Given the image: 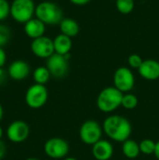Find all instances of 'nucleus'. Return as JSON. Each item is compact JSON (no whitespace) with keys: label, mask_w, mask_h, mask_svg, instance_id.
<instances>
[{"label":"nucleus","mask_w":159,"mask_h":160,"mask_svg":"<svg viewBox=\"0 0 159 160\" xmlns=\"http://www.w3.org/2000/svg\"><path fill=\"white\" fill-rule=\"evenodd\" d=\"M6 145H5V143L2 142V141H0V160L3 159V158L5 157V155H6Z\"/></svg>","instance_id":"nucleus-27"},{"label":"nucleus","mask_w":159,"mask_h":160,"mask_svg":"<svg viewBox=\"0 0 159 160\" xmlns=\"http://www.w3.org/2000/svg\"><path fill=\"white\" fill-rule=\"evenodd\" d=\"M7 61V54L2 47H0V68H3Z\"/></svg>","instance_id":"nucleus-26"},{"label":"nucleus","mask_w":159,"mask_h":160,"mask_svg":"<svg viewBox=\"0 0 159 160\" xmlns=\"http://www.w3.org/2000/svg\"><path fill=\"white\" fill-rule=\"evenodd\" d=\"M25 160H39V159H37V158H26Z\"/></svg>","instance_id":"nucleus-34"},{"label":"nucleus","mask_w":159,"mask_h":160,"mask_svg":"<svg viewBox=\"0 0 159 160\" xmlns=\"http://www.w3.org/2000/svg\"><path fill=\"white\" fill-rule=\"evenodd\" d=\"M35 14L45 24H59L63 20V11L60 7L50 1H44L36 6Z\"/></svg>","instance_id":"nucleus-3"},{"label":"nucleus","mask_w":159,"mask_h":160,"mask_svg":"<svg viewBox=\"0 0 159 160\" xmlns=\"http://www.w3.org/2000/svg\"><path fill=\"white\" fill-rule=\"evenodd\" d=\"M154 155L159 160V141L157 142V144H156V150H155V154Z\"/></svg>","instance_id":"nucleus-30"},{"label":"nucleus","mask_w":159,"mask_h":160,"mask_svg":"<svg viewBox=\"0 0 159 160\" xmlns=\"http://www.w3.org/2000/svg\"><path fill=\"white\" fill-rule=\"evenodd\" d=\"M138 70L140 75L147 81H156L159 79V62L155 59L143 60Z\"/></svg>","instance_id":"nucleus-13"},{"label":"nucleus","mask_w":159,"mask_h":160,"mask_svg":"<svg viewBox=\"0 0 159 160\" xmlns=\"http://www.w3.org/2000/svg\"><path fill=\"white\" fill-rule=\"evenodd\" d=\"M71 3H73L74 5H77V6H83V5H86L88 4L91 0H69Z\"/></svg>","instance_id":"nucleus-28"},{"label":"nucleus","mask_w":159,"mask_h":160,"mask_svg":"<svg viewBox=\"0 0 159 160\" xmlns=\"http://www.w3.org/2000/svg\"><path fill=\"white\" fill-rule=\"evenodd\" d=\"M29 73L30 67L23 60L13 61L7 68L8 76L14 81H22L28 77Z\"/></svg>","instance_id":"nucleus-12"},{"label":"nucleus","mask_w":159,"mask_h":160,"mask_svg":"<svg viewBox=\"0 0 159 160\" xmlns=\"http://www.w3.org/2000/svg\"><path fill=\"white\" fill-rule=\"evenodd\" d=\"M53 46H54V52L61 55H67L69 53L71 48H72V40L71 38L60 34L55 37L53 39Z\"/></svg>","instance_id":"nucleus-16"},{"label":"nucleus","mask_w":159,"mask_h":160,"mask_svg":"<svg viewBox=\"0 0 159 160\" xmlns=\"http://www.w3.org/2000/svg\"><path fill=\"white\" fill-rule=\"evenodd\" d=\"M103 128L95 120L85 121L80 128L79 136L81 141L87 145H94L101 140Z\"/></svg>","instance_id":"nucleus-6"},{"label":"nucleus","mask_w":159,"mask_h":160,"mask_svg":"<svg viewBox=\"0 0 159 160\" xmlns=\"http://www.w3.org/2000/svg\"><path fill=\"white\" fill-rule=\"evenodd\" d=\"M10 14V5L7 0H0V21L5 20Z\"/></svg>","instance_id":"nucleus-24"},{"label":"nucleus","mask_w":159,"mask_h":160,"mask_svg":"<svg viewBox=\"0 0 159 160\" xmlns=\"http://www.w3.org/2000/svg\"><path fill=\"white\" fill-rule=\"evenodd\" d=\"M64 160H77L76 158H64Z\"/></svg>","instance_id":"nucleus-33"},{"label":"nucleus","mask_w":159,"mask_h":160,"mask_svg":"<svg viewBox=\"0 0 159 160\" xmlns=\"http://www.w3.org/2000/svg\"><path fill=\"white\" fill-rule=\"evenodd\" d=\"M134 7V0H116V8L122 14H128L132 12Z\"/></svg>","instance_id":"nucleus-20"},{"label":"nucleus","mask_w":159,"mask_h":160,"mask_svg":"<svg viewBox=\"0 0 159 160\" xmlns=\"http://www.w3.org/2000/svg\"><path fill=\"white\" fill-rule=\"evenodd\" d=\"M24 32L29 38H31L33 39L40 38V37L44 36L45 23L42 22L37 18H36V19L32 18L27 22L24 23Z\"/></svg>","instance_id":"nucleus-15"},{"label":"nucleus","mask_w":159,"mask_h":160,"mask_svg":"<svg viewBox=\"0 0 159 160\" xmlns=\"http://www.w3.org/2000/svg\"><path fill=\"white\" fill-rule=\"evenodd\" d=\"M3 116H4V110H3L2 105L0 104V122H1L2 119H3Z\"/></svg>","instance_id":"nucleus-31"},{"label":"nucleus","mask_w":159,"mask_h":160,"mask_svg":"<svg viewBox=\"0 0 159 160\" xmlns=\"http://www.w3.org/2000/svg\"><path fill=\"white\" fill-rule=\"evenodd\" d=\"M67 55H61L54 52L52 56L47 59L46 67L49 69L52 76L57 79L65 77L68 71Z\"/></svg>","instance_id":"nucleus-10"},{"label":"nucleus","mask_w":159,"mask_h":160,"mask_svg":"<svg viewBox=\"0 0 159 160\" xmlns=\"http://www.w3.org/2000/svg\"><path fill=\"white\" fill-rule=\"evenodd\" d=\"M124 93L114 86H109L100 91L97 98V106L99 111L110 113L122 106Z\"/></svg>","instance_id":"nucleus-2"},{"label":"nucleus","mask_w":159,"mask_h":160,"mask_svg":"<svg viewBox=\"0 0 159 160\" xmlns=\"http://www.w3.org/2000/svg\"><path fill=\"white\" fill-rule=\"evenodd\" d=\"M51 76L52 75L47 67H38L34 70L33 73V79L35 81V83L42 85H45L49 82Z\"/></svg>","instance_id":"nucleus-19"},{"label":"nucleus","mask_w":159,"mask_h":160,"mask_svg":"<svg viewBox=\"0 0 159 160\" xmlns=\"http://www.w3.org/2000/svg\"><path fill=\"white\" fill-rule=\"evenodd\" d=\"M102 128L111 140L117 142H124L128 140L132 133L130 122L120 115L108 116L103 122Z\"/></svg>","instance_id":"nucleus-1"},{"label":"nucleus","mask_w":159,"mask_h":160,"mask_svg":"<svg viewBox=\"0 0 159 160\" xmlns=\"http://www.w3.org/2000/svg\"><path fill=\"white\" fill-rule=\"evenodd\" d=\"M156 144H157V142H155L154 141H152L150 139H145V140L142 141L140 142L141 153H142L146 156H150V155L155 154Z\"/></svg>","instance_id":"nucleus-22"},{"label":"nucleus","mask_w":159,"mask_h":160,"mask_svg":"<svg viewBox=\"0 0 159 160\" xmlns=\"http://www.w3.org/2000/svg\"><path fill=\"white\" fill-rule=\"evenodd\" d=\"M10 36V29L5 24H0V47L5 46L9 41Z\"/></svg>","instance_id":"nucleus-23"},{"label":"nucleus","mask_w":159,"mask_h":160,"mask_svg":"<svg viewBox=\"0 0 159 160\" xmlns=\"http://www.w3.org/2000/svg\"><path fill=\"white\" fill-rule=\"evenodd\" d=\"M48 90L45 85L35 83L31 85L25 93L26 105L34 110L42 108L48 100Z\"/></svg>","instance_id":"nucleus-5"},{"label":"nucleus","mask_w":159,"mask_h":160,"mask_svg":"<svg viewBox=\"0 0 159 160\" xmlns=\"http://www.w3.org/2000/svg\"><path fill=\"white\" fill-rule=\"evenodd\" d=\"M3 134H4V131H3L2 127L0 126V141H1V139H2V137H3Z\"/></svg>","instance_id":"nucleus-32"},{"label":"nucleus","mask_w":159,"mask_h":160,"mask_svg":"<svg viewBox=\"0 0 159 160\" xmlns=\"http://www.w3.org/2000/svg\"><path fill=\"white\" fill-rule=\"evenodd\" d=\"M122 151L123 154L125 155L126 158L133 159L139 157L141 154V149H140V143L136 142L133 140H127L123 142L122 145Z\"/></svg>","instance_id":"nucleus-18"},{"label":"nucleus","mask_w":159,"mask_h":160,"mask_svg":"<svg viewBox=\"0 0 159 160\" xmlns=\"http://www.w3.org/2000/svg\"><path fill=\"white\" fill-rule=\"evenodd\" d=\"M31 51L37 57L48 59L55 52L53 40L45 36L35 38L31 43Z\"/></svg>","instance_id":"nucleus-11"},{"label":"nucleus","mask_w":159,"mask_h":160,"mask_svg":"<svg viewBox=\"0 0 159 160\" xmlns=\"http://www.w3.org/2000/svg\"><path fill=\"white\" fill-rule=\"evenodd\" d=\"M6 80V72L3 68H0V84L3 83Z\"/></svg>","instance_id":"nucleus-29"},{"label":"nucleus","mask_w":159,"mask_h":160,"mask_svg":"<svg viewBox=\"0 0 159 160\" xmlns=\"http://www.w3.org/2000/svg\"><path fill=\"white\" fill-rule=\"evenodd\" d=\"M44 152L47 157L53 159L66 158L69 152V145L62 138H51L44 144Z\"/></svg>","instance_id":"nucleus-7"},{"label":"nucleus","mask_w":159,"mask_h":160,"mask_svg":"<svg viewBox=\"0 0 159 160\" xmlns=\"http://www.w3.org/2000/svg\"><path fill=\"white\" fill-rule=\"evenodd\" d=\"M61 34L66 35L69 38L76 37L80 32V26L78 22L70 18H65L59 23Z\"/></svg>","instance_id":"nucleus-17"},{"label":"nucleus","mask_w":159,"mask_h":160,"mask_svg":"<svg viewBox=\"0 0 159 160\" xmlns=\"http://www.w3.org/2000/svg\"><path fill=\"white\" fill-rule=\"evenodd\" d=\"M127 61H128V65H129L132 68H137V69L140 68V67L142 66V62H143L142 58L139 54H136V53L131 54V55L128 57Z\"/></svg>","instance_id":"nucleus-25"},{"label":"nucleus","mask_w":159,"mask_h":160,"mask_svg":"<svg viewBox=\"0 0 159 160\" xmlns=\"http://www.w3.org/2000/svg\"><path fill=\"white\" fill-rule=\"evenodd\" d=\"M113 146L106 140H100L92 147V154L97 160H110L113 156Z\"/></svg>","instance_id":"nucleus-14"},{"label":"nucleus","mask_w":159,"mask_h":160,"mask_svg":"<svg viewBox=\"0 0 159 160\" xmlns=\"http://www.w3.org/2000/svg\"><path fill=\"white\" fill-rule=\"evenodd\" d=\"M113 83L114 87L122 93L130 92L135 85V77L133 72L127 67L117 68L113 74Z\"/></svg>","instance_id":"nucleus-8"},{"label":"nucleus","mask_w":159,"mask_h":160,"mask_svg":"<svg viewBox=\"0 0 159 160\" xmlns=\"http://www.w3.org/2000/svg\"><path fill=\"white\" fill-rule=\"evenodd\" d=\"M139 100L138 98L134 95V94H125L123 96V99H122V106L127 109V110H133L138 106Z\"/></svg>","instance_id":"nucleus-21"},{"label":"nucleus","mask_w":159,"mask_h":160,"mask_svg":"<svg viewBox=\"0 0 159 160\" xmlns=\"http://www.w3.org/2000/svg\"><path fill=\"white\" fill-rule=\"evenodd\" d=\"M36 11L33 0H14L10 5V15L17 22L25 23L32 19Z\"/></svg>","instance_id":"nucleus-4"},{"label":"nucleus","mask_w":159,"mask_h":160,"mask_svg":"<svg viewBox=\"0 0 159 160\" xmlns=\"http://www.w3.org/2000/svg\"><path fill=\"white\" fill-rule=\"evenodd\" d=\"M7 138L14 143H21L26 141L30 134L28 124L22 120H16L10 123L6 131Z\"/></svg>","instance_id":"nucleus-9"}]
</instances>
